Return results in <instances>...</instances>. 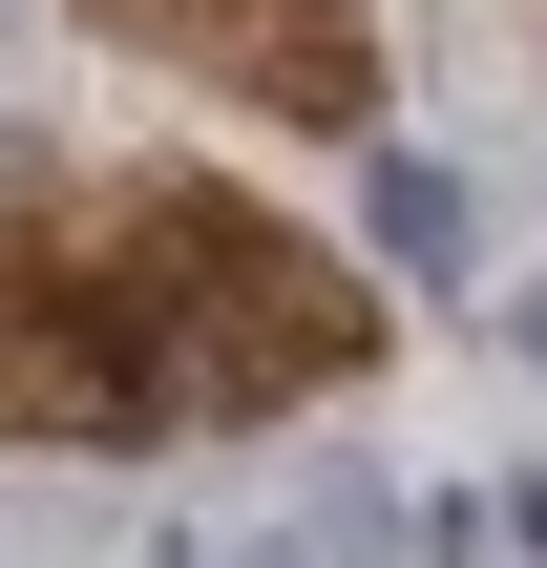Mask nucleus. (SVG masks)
<instances>
[{
	"instance_id": "f257e3e1",
	"label": "nucleus",
	"mask_w": 547,
	"mask_h": 568,
	"mask_svg": "<svg viewBox=\"0 0 547 568\" xmlns=\"http://www.w3.org/2000/svg\"><path fill=\"white\" fill-rule=\"evenodd\" d=\"M358 232H379L401 274H443V295H464V253H485V211H464V169H422V148H379V169H358Z\"/></svg>"
},
{
	"instance_id": "f03ea898",
	"label": "nucleus",
	"mask_w": 547,
	"mask_h": 568,
	"mask_svg": "<svg viewBox=\"0 0 547 568\" xmlns=\"http://www.w3.org/2000/svg\"><path fill=\"white\" fill-rule=\"evenodd\" d=\"M148 568H211V548H148Z\"/></svg>"
}]
</instances>
